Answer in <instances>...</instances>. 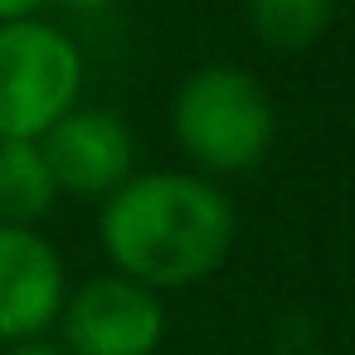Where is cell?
Returning a JSON list of instances; mask_svg holds the SVG:
<instances>
[{"label": "cell", "instance_id": "6da1fadb", "mask_svg": "<svg viewBox=\"0 0 355 355\" xmlns=\"http://www.w3.org/2000/svg\"><path fill=\"white\" fill-rule=\"evenodd\" d=\"M239 214L200 171H137L98 209V239L112 272L156 292L214 277L234 253Z\"/></svg>", "mask_w": 355, "mask_h": 355}, {"label": "cell", "instance_id": "7a4b0ae2", "mask_svg": "<svg viewBox=\"0 0 355 355\" xmlns=\"http://www.w3.org/2000/svg\"><path fill=\"white\" fill-rule=\"evenodd\" d=\"M171 132L200 175H239L272 151L277 107L248 69L205 64L175 88Z\"/></svg>", "mask_w": 355, "mask_h": 355}, {"label": "cell", "instance_id": "3957f363", "mask_svg": "<svg viewBox=\"0 0 355 355\" xmlns=\"http://www.w3.org/2000/svg\"><path fill=\"white\" fill-rule=\"evenodd\" d=\"M83 93V54L49 20L0 25V141H40Z\"/></svg>", "mask_w": 355, "mask_h": 355}, {"label": "cell", "instance_id": "277c9868", "mask_svg": "<svg viewBox=\"0 0 355 355\" xmlns=\"http://www.w3.org/2000/svg\"><path fill=\"white\" fill-rule=\"evenodd\" d=\"M59 340L69 355H156L166 340V302L127 272H98L69 287Z\"/></svg>", "mask_w": 355, "mask_h": 355}, {"label": "cell", "instance_id": "5b68a950", "mask_svg": "<svg viewBox=\"0 0 355 355\" xmlns=\"http://www.w3.org/2000/svg\"><path fill=\"white\" fill-rule=\"evenodd\" d=\"M40 151L49 161L59 195L107 200L122 180L137 175V137L112 107H69L40 137Z\"/></svg>", "mask_w": 355, "mask_h": 355}, {"label": "cell", "instance_id": "8992f818", "mask_svg": "<svg viewBox=\"0 0 355 355\" xmlns=\"http://www.w3.org/2000/svg\"><path fill=\"white\" fill-rule=\"evenodd\" d=\"M69 297L64 253L25 224H0V345L49 336Z\"/></svg>", "mask_w": 355, "mask_h": 355}, {"label": "cell", "instance_id": "52a82bcc", "mask_svg": "<svg viewBox=\"0 0 355 355\" xmlns=\"http://www.w3.org/2000/svg\"><path fill=\"white\" fill-rule=\"evenodd\" d=\"M59 200L40 141H0V224L35 229Z\"/></svg>", "mask_w": 355, "mask_h": 355}, {"label": "cell", "instance_id": "ba28073f", "mask_svg": "<svg viewBox=\"0 0 355 355\" xmlns=\"http://www.w3.org/2000/svg\"><path fill=\"white\" fill-rule=\"evenodd\" d=\"M243 20L272 54H306L336 20V0H243Z\"/></svg>", "mask_w": 355, "mask_h": 355}, {"label": "cell", "instance_id": "9c48e42d", "mask_svg": "<svg viewBox=\"0 0 355 355\" xmlns=\"http://www.w3.org/2000/svg\"><path fill=\"white\" fill-rule=\"evenodd\" d=\"M6 355H69L59 336H30V340H15L6 345Z\"/></svg>", "mask_w": 355, "mask_h": 355}, {"label": "cell", "instance_id": "30bf717a", "mask_svg": "<svg viewBox=\"0 0 355 355\" xmlns=\"http://www.w3.org/2000/svg\"><path fill=\"white\" fill-rule=\"evenodd\" d=\"M49 0H0V25H15V20H40V10Z\"/></svg>", "mask_w": 355, "mask_h": 355}, {"label": "cell", "instance_id": "8fae6325", "mask_svg": "<svg viewBox=\"0 0 355 355\" xmlns=\"http://www.w3.org/2000/svg\"><path fill=\"white\" fill-rule=\"evenodd\" d=\"M59 6H69V10H78V15H98V10L112 6V0H59Z\"/></svg>", "mask_w": 355, "mask_h": 355}]
</instances>
